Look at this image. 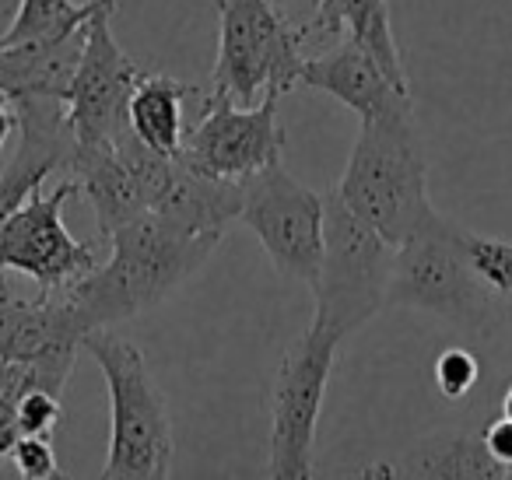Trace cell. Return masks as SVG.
<instances>
[{
  "label": "cell",
  "instance_id": "28",
  "mask_svg": "<svg viewBox=\"0 0 512 480\" xmlns=\"http://www.w3.org/2000/svg\"><path fill=\"white\" fill-rule=\"evenodd\" d=\"M502 414H505V417H512V386L505 389V396H502Z\"/></svg>",
  "mask_w": 512,
  "mask_h": 480
},
{
  "label": "cell",
  "instance_id": "20",
  "mask_svg": "<svg viewBox=\"0 0 512 480\" xmlns=\"http://www.w3.org/2000/svg\"><path fill=\"white\" fill-rule=\"evenodd\" d=\"M193 95H197V88L186 85V81L141 71L127 102V123L137 134V141H144L158 155H179L186 137L183 102L193 99Z\"/></svg>",
  "mask_w": 512,
  "mask_h": 480
},
{
  "label": "cell",
  "instance_id": "9",
  "mask_svg": "<svg viewBox=\"0 0 512 480\" xmlns=\"http://www.w3.org/2000/svg\"><path fill=\"white\" fill-rule=\"evenodd\" d=\"M78 193L71 176L57 183L50 193L39 186L18 211H11L0 225V288L4 274H25L36 281L39 295L67 288L88 270L99 267L92 246L78 242L64 225V204Z\"/></svg>",
  "mask_w": 512,
  "mask_h": 480
},
{
  "label": "cell",
  "instance_id": "17",
  "mask_svg": "<svg viewBox=\"0 0 512 480\" xmlns=\"http://www.w3.org/2000/svg\"><path fill=\"white\" fill-rule=\"evenodd\" d=\"M358 477H432V480H505L512 470L498 463L484 438L467 428L432 431L418 445L390 463H372L358 470Z\"/></svg>",
  "mask_w": 512,
  "mask_h": 480
},
{
  "label": "cell",
  "instance_id": "16",
  "mask_svg": "<svg viewBox=\"0 0 512 480\" xmlns=\"http://www.w3.org/2000/svg\"><path fill=\"white\" fill-rule=\"evenodd\" d=\"M67 172L78 183V193H85V200L92 204L102 239H109L120 225H127V221L141 218L148 211L137 172L130 169V162L116 148V141L74 144Z\"/></svg>",
  "mask_w": 512,
  "mask_h": 480
},
{
  "label": "cell",
  "instance_id": "11",
  "mask_svg": "<svg viewBox=\"0 0 512 480\" xmlns=\"http://www.w3.org/2000/svg\"><path fill=\"white\" fill-rule=\"evenodd\" d=\"M116 8L120 4H109L88 22L85 50L67 92V123L74 130V144H106L127 130V102L141 67L120 50L113 36Z\"/></svg>",
  "mask_w": 512,
  "mask_h": 480
},
{
  "label": "cell",
  "instance_id": "12",
  "mask_svg": "<svg viewBox=\"0 0 512 480\" xmlns=\"http://www.w3.org/2000/svg\"><path fill=\"white\" fill-rule=\"evenodd\" d=\"M81 326L60 295L15 298L0 288V361H22L50 393H64L81 351Z\"/></svg>",
  "mask_w": 512,
  "mask_h": 480
},
{
  "label": "cell",
  "instance_id": "18",
  "mask_svg": "<svg viewBox=\"0 0 512 480\" xmlns=\"http://www.w3.org/2000/svg\"><path fill=\"white\" fill-rule=\"evenodd\" d=\"M88 22L78 32L50 43H0V92L11 102L22 99H60L67 102Z\"/></svg>",
  "mask_w": 512,
  "mask_h": 480
},
{
  "label": "cell",
  "instance_id": "21",
  "mask_svg": "<svg viewBox=\"0 0 512 480\" xmlns=\"http://www.w3.org/2000/svg\"><path fill=\"white\" fill-rule=\"evenodd\" d=\"M120 4V0H88V4H74V0H18V11L11 18L8 32L0 36V43H50V39H64L78 32L85 22H92L95 11Z\"/></svg>",
  "mask_w": 512,
  "mask_h": 480
},
{
  "label": "cell",
  "instance_id": "13",
  "mask_svg": "<svg viewBox=\"0 0 512 480\" xmlns=\"http://www.w3.org/2000/svg\"><path fill=\"white\" fill-rule=\"evenodd\" d=\"M18 116V148L0 172V225L25 204L57 169H67L74 151V130L67 123V102L22 99L11 102Z\"/></svg>",
  "mask_w": 512,
  "mask_h": 480
},
{
  "label": "cell",
  "instance_id": "10",
  "mask_svg": "<svg viewBox=\"0 0 512 480\" xmlns=\"http://www.w3.org/2000/svg\"><path fill=\"white\" fill-rule=\"evenodd\" d=\"M278 99L281 95H264L256 106H239L225 95L197 92L200 120L186 130L179 158L204 176L235 183L281 162L285 134L278 123Z\"/></svg>",
  "mask_w": 512,
  "mask_h": 480
},
{
  "label": "cell",
  "instance_id": "6",
  "mask_svg": "<svg viewBox=\"0 0 512 480\" xmlns=\"http://www.w3.org/2000/svg\"><path fill=\"white\" fill-rule=\"evenodd\" d=\"M299 39L274 0H218V60L207 92L239 106L288 95L306 67Z\"/></svg>",
  "mask_w": 512,
  "mask_h": 480
},
{
  "label": "cell",
  "instance_id": "4",
  "mask_svg": "<svg viewBox=\"0 0 512 480\" xmlns=\"http://www.w3.org/2000/svg\"><path fill=\"white\" fill-rule=\"evenodd\" d=\"M397 246L362 221L341 193H323V260L313 291V323L337 340L362 330L390 305Z\"/></svg>",
  "mask_w": 512,
  "mask_h": 480
},
{
  "label": "cell",
  "instance_id": "1",
  "mask_svg": "<svg viewBox=\"0 0 512 480\" xmlns=\"http://www.w3.org/2000/svg\"><path fill=\"white\" fill-rule=\"evenodd\" d=\"M218 242V235L169 232L155 218L141 214L109 235L106 263L53 295H60L81 333L116 326L155 309L172 291L183 288L211 260Z\"/></svg>",
  "mask_w": 512,
  "mask_h": 480
},
{
  "label": "cell",
  "instance_id": "24",
  "mask_svg": "<svg viewBox=\"0 0 512 480\" xmlns=\"http://www.w3.org/2000/svg\"><path fill=\"white\" fill-rule=\"evenodd\" d=\"M60 421H64V407H60L57 393L36 386V382L22 389V396H18V424H22V435H53Z\"/></svg>",
  "mask_w": 512,
  "mask_h": 480
},
{
  "label": "cell",
  "instance_id": "19",
  "mask_svg": "<svg viewBox=\"0 0 512 480\" xmlns=\"http://www.w3.org/2000/svg\"><path fill=\"white\" fill-rule=\"evenodd\" d=\"M309 29L323 32V36H341L344 29L358 46H365L376 57V64L400 88L411 92V81L404 74V60H400V46L397 36H393V18L386 0H320Z\"/></svg>",
  "mask_w": 512,
  "mask_h": 480
},
{
  "label": "cell",
  "instance_id": "27",
  "mask_svg": "<svg viewBox=\"0 0 512 480\" xmlns=\"http://www.w3.org/2000/svg\"><path fill=\"white\" fill-rule=\"evenodd\" d=\"M18 127V116H15V106H11V99L4 92H0V151H4V144H8L11 130Z\"/></svg>",
  "mask_w": 512,
  "mask_h": 480
},
{
  "label": "cell",
  "instance_id": "7",
  "mask_svg": "<svg viewBox=\"0 0 512 480\" xmlns=\"http://www.w3.org/2000/svg\"><path fill=\"white\" fill-rule=\"evenodd\" d=\"M341 340L323 326L309 323L285 351L271 389V449L267 477L306 480L313 473L316 424L327 400L334 354Z\"/></svg>",
  "mask_w": 512,
  "mask_h": 480
},
{
  "label": "cell",
  "instance_id": "2",
  "mask_svg": "<svg viewBox=\"0 0 512 480\" xmlns=\"http://www.w3.org/2000/svg\"><path fill=\"white\" fill-rule=\"evenodd\" d=\"M334 190L386 242L400 246L435 211L428 200V162L414 113L362 120L348 169Z\"/></svg>",
  "mask_w": 512,
  "mask_h": 480
},
{
  "label": "cell",
  "instance_id": "23",
  "mask_svg": "<svg viewBox=\"0 0 512 480\" xmlns=\"http://www.w3.org/2000/svg\"><path fill=\"white\" fill-rule=\"evenodd\" d=\"M481 382V358L467 347H446L435 358V386L446 400H463Z\"/></svg>",
  "mask_w": 512,
  "mask_h": 480
},
{
  "label": "cell",
  "instance_id": "14",
  "mask_svg": "<svg viewBox=\"0 0 512 480\" xmlns=\"http://www.w3.org/2000/svg\"><path fill=\"white\" fill-rule=\"evenodd\" d=\"M302 85L316 88V92L334 95L348 109H355L362 120H376V116L393 113H414V99L407 88H400L383 67L376 64L365 46H358L351 36L337 43L330 53L316 60H306L302 67Z\"/></svg>",
  "mask_w": 512,
  "mask_h": 480
},
{
  "label": "cell",
  "instance_id": "5",
  "mask_svg": "<svg viewBox=\"0 0 512 480\" xmlns=\"http://www.w3.org/2000/svg\"><path fill=\"white\" fill-rule=\"evenodd\" d=\"M463 232L467 228L439 211L428 214L397 246L390 305L432 312L456 326H488L505 302L474 274L463 253Z\"/></svg>",
  "mask_w": 512,
  "mask_h": 480
},
{
  "label": "cell",
  "instance_id": "3",
  "mask_svg": "<svg viewBox=\"0 0 512 480\" xmlns=\"http://www.w3.org/2000/svg\"><path fill=\"white\" fill-rule=\"evenodd\" d=\"M81 351L92 354L109 389V456L106 480H162L172 470L169 407L151 375L144 354L113 326H99L81 337Z\"/></svg>",
  "mask_w": 512,
  "mask_h": 480
},
{
  "label": "cell",
  "instance_id": "15",
  "mask_svg": "<svg viewBox=\"0 0 512 480\" xmlns=\"http://www.w3.org/2000/svg\"><path fill=\"white\" fill-rule=\"evenodd\" d=\"M242 183L235 179H214L193 169L186 158L176 155L172 179L162 197L151 204L148 218L179 235H225L232 221H239Z\"/></svg>",
  "mask_w": 512,
  "mask_h": 480
},
{
  "label": "cell",
  "instance_id": "8",
  "mask_svg": "<svg viewBox=\"0 0 512 480\" xmlns=\"http://www.w3.org/2000/svg\"><path fill=\"white\" fill-rule=\"evenodd\" d=\"M239 221L260 239L278 274L313 284L323 260V193L302 186L281 162L242 179Z\"/></svg>",
  "mask_w": 512,
  "mask_h": 480
},
{
  "label": "cell",
  "instance_id": "26",
  "mask_svg": "<svg viewBox=\"0 0 512 480\" xmlns=\"http://www.w3.org/2000/svg\"><path fill=\"white\" fill-rule=\"evenodd\" d=\"M481 438H484V449H488L498 463H505L512 470V417H505V414L495 417V421L481 431Z\"/></svg>",
  "mask_w": 512,
  "mask_h": 480
},
{
  "label": "cell",
  "instance_id": "22",
  "mask_svg": "<svg viewBox=\"0 0 512 480\" xmlns=\"http://www.w3.org/2000/svg\"><path fill=\"white\" fill-rule=\"evenodd\" d=\"M463 253H467L474 274L488 284L491 295L509 302L512 298V242L463 232Z\"/></svg>",
  "mask_w": 512,
  "mask_h": 480
},
{
  "label": "cell",
  "instance_id": "25",
  "mask_svg": "<svg viewBox=\"0 0 512 480\" xmlns=\"http://www.w3.org/2000/svg\"><path fill=\"white\" fill-rule=\"evenodd\" d=\"M8 459L22 477H36V480L64 477L57 452H53V445H50V435H22Z\"/></svg>",
  "mask_w": 512,
  "mask_h": 480
}]
</instances>
